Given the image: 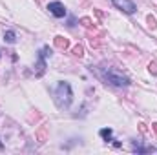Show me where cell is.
I'll return each mask as SVG.
<instances>
[{
    "mask_svg": "<svg viewBox=\"0 0 157 155\" xmlns=\"http://www.w3.org/2000/svg\"><path fill=\"white\" fill-rule=\"evenodd\" d=\"M73 99V91H71V86L68 82H60L55 89V100L59 106H70Z\"/></svg>",
    "mask_w": 157,
    "mask_h": 155,
    "instance_id": "cell-1",
    "label": "cell"
},
{
    "mask_svg": "<svg viewBox=\"0 0 157 155\" xmlns=\"http://www.w3.org/2000/svg\"><path fill=\"white\" fill-rule=\"evenodd\" d=\"M102 75H104V78H106L110 84H113V86H119V88H122V86H130V78L124 77L121 71L113 70V68L104 70V71H102Z\"/></svg>",
    "mask_w": 157,
    "mask_h": 155,
    "instance_id": "cell-2",
    "label": "cell"
},
{
    "mask_svg": "<svg viewBox=\"0 0 157 155\" xmlns=\"http://www.w3.org/2000/svg\"><path fill=\"white\" fill-rule=\"evenodd\" d=\"M48 9H49V13L55 15L57 18L66 17V7H64L62 2H49V4H48Z\"/></svg>",
    "mask_w": 157,
    "mask_h": 155,
    "instance_id": "cell-3",
    "label": "cell"
},
{
    "mask_svg": "<svg viewBox=\"0 0 157 155\" xmlns=\"http://www.w3.org/2000/svg\"><path fill=\"white\" fill-rule=\"evenodd\" d=\"M113 2V6L119 7V9H122L124 13H135V4L132 2V0H112Z\"/></svg>",
    "mask_w": 157,
    "mask_h": 155,
    "instance_id": "cell-4",
    "label": "cell"
},
{
    "mask_svg": "<svg viewBox=\"0 0 157 155\" xmlns=\"http://www.w3.org/2000/svg\"><path fill=\"white\" fill-rule=\"evenodd\" d=\"M55 47H59V49H66V47H70V40L66 39V37H55Z\"/></svg>",
    "mask_w": 157,
    "mask_h": 155,
    "instance_id": "cell-5",
    "label": "cell"
},
{
    "mask_svg": "<svg viewBox=\"0 0 157 155\" xmlns=\"http://www.w3.org/2000/svg\"><path fill=\"white\" fill-rule=\"evenodd\" d=\"M4 40H6L7 44H15V40H17L15 31H6V33H4Z\"/></svg>",
    "mask_w": 157,
    "mask_h": 155,
    "instance_id": "cell-6",
    "label": "cell"
},
{
    "mask_svg": "<svg viewBox=\"0 0 157 155\" xmlns=\"http://www.w3.org/2000/svg\"><path fill=\"white\" fill-rule=\"evenodd\" d=\"M112 133H113L112 128H102V130H101V137H102L104 141H110V139H112Z\"/></svg>",
    "mask_w": 157,
    "mask_h": 155,
    "instance_id": "cell-7",
    "label": "cell"
},
{
    "mask_svg": "<svg viewBox=\"0 0 157 155\" xmlns=\"http://www.w3.org/2000/svg\"><path fill=\"white\" fill-rule=\"evenodd\" d=\"M73 55H75V57H78V59H80V57L84 55V47H82L80 44H78V46H75V47H73Z\"/></svg>",
    "mask_w": 157,
    "mask_h": 155,
    "instance_id": "cell-8",
    "label": "cell"
},
{
    "mask_svg": "<svg viewBox=\"0 0 157 155\" xmlns=\"http://www.w3.org/2000/svg\"><path fill=\"white\" fill-rule=\"evenodd\" d=\"M146 20H148V26H150L152 29H155V28H157V20H155V17L148 15V18H146Z\"/></svg>",
    "mask_w": 157,
    "mask_h": 155,
    "instance_id": "cell-9",
    "label": "cell"
},
{
    "mask_svg": "<svg viewBox=\"0 0 157 155\" xmlns=\"http://www.w3.org/2000/svg\"><path fill=\"white\" fill-rule=\"evenodd\" d=\"M148 71H150L152 75H157V62H150V64H148Z\"/></svg>",
    "mask_w": 157,
    "mask_h": 155,
    "instance_id": "cell-10",
    "label": "cell"
},
{
    "mask_svg": "<svg viewBox=\"0 0 157 155\" xmlns=\"http://www.w3.org/2000/svg\"><path fill=\"white\" fill-rule=\"evenodd\" d=\"M80 24L82 26H86V28H90L93 22H91V18H88V17H84V18H80Z\"/></svg>",
    "mask_w": 157,
    "mask_h": 155,
    "instance_id": "cell-11",
    "label": "cell"
},
{
    "mask_svg": "<svg viewBox=\"0 0 157 155\" xmlns=\"http://www.w3.org/2000/svg\"><path fill=\"white\" fill-rule=\"evenodd\" d=\"M139 130H141L143 133H146V124H143V122H141V124H139Z\"/></svg>",
    "mask_w": 157,
    "mask_h": 155,
    "instance_id": "cell-12",
    "label": "cell"
},
{
    "mask_svg": "<svg viewBox=\"0 0 157 155\" xmlns=\"http://www.w3.org/2000/svg\"><path fill=\"white\" fill-rule=\"evenodd\" d=\"M152 128H154V131L157 133V122H154V124H152Z\"/></svg>",
    "mask_w": 157,
    "mask_h": 155,
    "instance_id": "cell-13",
    "label": "cell"
}]
</instances>
